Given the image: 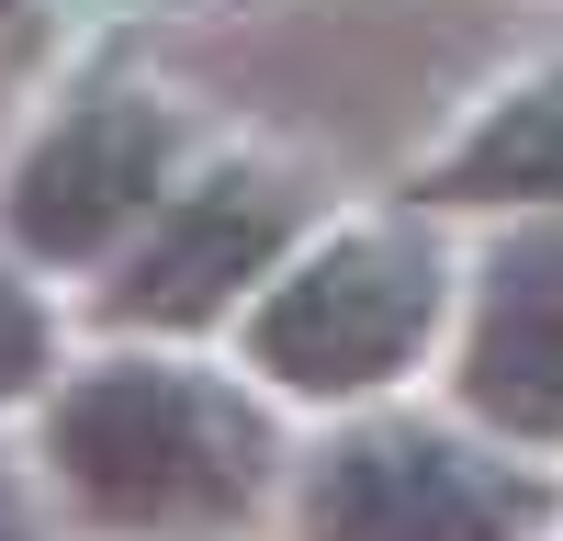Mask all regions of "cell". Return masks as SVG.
Listing matches in <instances>:
<instances>
[{"instance_id":"cell-1","label":"cell","mask_w":563,"mask_h":541,"mask_svg":"<svg viewBox=\"0 0 563 541\" xmlns=\"http://www.w3.org/2000/svg\"><path fill=\"white\" fill-rule=\"evenodd\" d=\"M45 474L102 530H225L271 485V418L192 361H90L45 406Z\"/></svg>"},{"instance_id":"cell-2","label":"cell","mask_w":563,"mask_h":541,"mask_svg":"<svg viewBox=\"0 0 563 541\" xmlns=\"http://www.w3.org/2000/svg\"><path fill=\"white\" fill-rule=\"evenodd\" d=\"M440 328V249L429 225H339L294 270H271V294L249 316V373L282 395H372L395 384Z\"/></svg>"},{"instance_id":"cell-3","label":"cell","mask_w":563,"mask_h":541,"mask_svg":"<svg viewBox=\"0 0 563 541\" xmlns=\"http://www.w3.org/2000/svg\"><path fill=\"white\" fill-rule=\"evenodd\" d=\"M305 541H530L541 530V474L496 463L462 429L429 418H372L339 429L305 463Z\"/></svg>"},{"instance_id":"cell-4","label":"cell","mask_w":563,"mask_h":541,"mask_svg":"<svg viewBox=\"0 0 563 541\" xmlns=\"http://www.w3.org/2000/svg\"><path fill=\"white\" fill-rule=\"evenodd\" d=\"M169 169H180V113L147 102V90H102V102H68L23 147L0 225L34 260H102L169 203Z\"/></svg>"},{"instance_id":"cell-5","label":"cell","mask_w":563,"mask_h":541,"mask_svg":"<svg viewBox=\"0 0 563 541\" xmlns=\"http://www.w3.org/2000/svg\"><path fill=\"white\" fill-rule=\"evenodd\" d=\"M282 249H294V180L214 169L147 214V238L113 283V316L124 328H203V316L249 305V283H271Z\"/></svg>"},{"instance_id":"cell-6","label":"cell","mask_w":563,"mask_h":541,"mask_svg":"<svg viewBox=\"0 0 563 541\" xmlns=\"http://www.w3.org/2000/svg\"><path fill=\"white\" fill-rule=\"evenodd\" d=\"M462 406L507 440H563V214L496 238L462 328Z\"/></svg>"},{"instance_id":"cell-7","label":"cell","mask_w":563,"mask_h":541,"mask_svg":"<svg viewBox=\"0 0 563 541\" xmlns=\"http://www.w3.org/2000/svg\"><path fill=\"white\" fill-rule=\"evenodd\" d=\"M429 203H563V68L507 79L440 147Z\"/></svg>"},{"instance_id":"cell-8","label":"cell","mask_w":563,"mask_h":541,"mask_svg":"<svg viewBox=\"0 0 563 541\" xmlns=\"http://www.w3.org/2000/svg\"><path fill=\"white\" fill-rule=\"evenodd\" d=\"M34 373H45V305L0 270V406L12 395H34Z\"/></svg>"},{"instance_id":"cell-9","label":"cell","mask_w":563,"mask_h":541,"mask_svg":"<svg viewBox=\"0 0 563 541\" xmlns=\"http://www.w3.org/2000/svg\"><path fill=\"white\" fill-rule=\"evenodd\" d=\"M0 541H45V519L23 508V485H12V474H0Z\"/></svg>"}]
</instances>
